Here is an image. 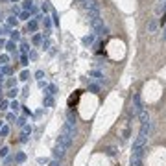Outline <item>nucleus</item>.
<instances>
[{"instance_id": "obj_3", "label": "nucleus", "mask_w": 166, "mask_h": 166, "mask_svg": "<svg viewBox=\"0 0 166 166\" xmlns=\"http://www.w3.org/2000/svg\"><path fill=\"white\" fill-rule=\"evenodd\" d=\"M72 140H74L72 137H68V135H65V133H61V137L57 138V144L63 146V148L66 149V148H70V146H72Z\"/></svg>"}, {"instance_id": "obj_12", "label": "nucleus", "mask_w": 166, "mask_h": 166, "mask_svg": "<svg viewBox=\"0 0 166 166\" xmlns=\"http://www.w3.org/2000/svg\"><path fill=\"white\" fill-rule=\"evenodd\" d=\"M155 28H157V22L151 21V22H149V26H148V30H149V31H155Z\"/></svg>"}, {"instance_id": "obj_26", "label": "nucleus", "mask_w": 166, "mask_h": 166, "mask_svg": "<svg viewBox=\"0 0 166 166\" xmlns=\"http://www.w3.org/2000/svg\"><path fill=\"white\" fill-rule=\"evenodd\" d=\"M164 39H166V30H164Z\"/></svg>"}, {"instance_id": "obj_1", "label": "nucleus", "mask_w": 166, "mask_h": 166, "mask_svg": "<svg viewBox=\"0 0 166 166\" xmlns=\"http://www.w3.org/2000/svg\"><path fill=\"white\" fill-rule=\"evenodd\" d=\"M144 151H146V137L138 135L133 142V155H140L144 157Z\"/></svg>"}, {"instance_id": "obj_18", "label": "nucleus", "mask_w": 166, "mask_h": 166, "mask_svg": "<svg viewBox=\"0 0 166 166\" xmlns=\"http://www.w3.org/2000/svg\"><path fill=\"white\" fill-rule=\"evenodd\" d=\"M7 155V148H2L0 149V157H6Z\"/></svg>"}, {"instance_id": "obj_14", "label": "nucleus", "mask_w": 166, "mask_h": 166, "mask_svg": "<svg viewBox=\"0 0 166 166\" xmlns=\"http://www.w3.org/2000/svg\"><path fill=\"white\" fill-rule=\"evenodd\" d=\"M89 90H90V92H98V90H100V87H98V85H90Z\"/></svg>"}, {"instance_id": "obj_20", "label": "nucleus", "mask_w": 166, "mask_h": 166, "mask_svg": "<svg viewBox=\"0 0 166 166\" xmlns=\"http://www.w3.org/2000/svg\"><path fill=\"white\" fill-rule=\"evenodd\" d=\"M0 109H2V111L7 109V102H2V104H0Z\"/></svg>"}, {"instance_id": "obj_25", "label": "nucleus", "mask_w": 166, "mask_h": 166, "mask_svg": "<svg viewBox=\"0 0 166 166\" xmlns=\"http://www.w3.org/2000/svg\"><path fill=\"white\" fill-rule=\"evenodd\" d=\"M50 166H61V164H59V161H52V163H50Z\"/></svg>"}, {"instance_id": "obj_13", "label": "nucleus", "mask_w": 166, "mask_h": 166, "mask_svg": "<svg viewBox=\"0 0 166 166\" xmlns=\"http://www.w3.org/2000/svg\"><path fill=\"white\" fill-rule=\"evenodd\" d=\"M7 133H9V127H7V125H4V127L0 129V135H7Z\"/></svg>"}, {"instance_id": "obj_6", "label": "nucleus", "mask_w": 166, "mask_h": 166, "mask_svg": "<svg viewBox=\"0 0 166 166\" xmlns=\"http://www.w3.org/2000/svg\"><path fill=\"white\" fill-rule=\"evenodd\" d=\"M54 157H55V159H63V157H65V148L57 144L54 148Z\"/></svg>"}, {"instance_id": "obj_21", "label": "nucleus", "mask_w": 166, "mask_h": 166, "mask_svg": "<svg viewBox=\"0 0 166 166\" xmlns=\"http://www.w3.org/2000/svg\"><path fill=\"white\" fill-rule=\"evenodd\" d=\"M48 90H50L48 94H55V87H54V85H52V87H48Z\"/></svg>"}, {"instance_id": "obj_10", "label": "nucleus", "mask_w": 166, "mask_h": 166, "mask_svg": "<svg viewBox=\"0 0 166 166\" xmlns=\"http://www.w3.org/2000/svg\"><path fill=\"white\" fill-rule=\"evenodd\" d=\"M66 118H68V124H72V125H74V122H76V116H74V113H72V111H68Z\"/></svg>"}, {"instance_id": "obj_4", "label": "nucleus", "mask_w": 166, "mask_h": 166, "mask_svg": "<svg viewBox=\"0 0 166 166\" xmlns=\"http://www.w3.org/2000/svg\"><path fill=\"white\" fill-rule=\"evenodd\" d=\"M63 133L74 138V137H76V127H74L72 124H68V122H65V124H63Z\"/></svg>"}, {"instance_id": "obj_16", "label": "nucleus", "mask_w": 166, "mask_h": 166, "mask_svg": "<svg viewBox=\"0 0 166 166\" xmlns=\"http://www.w3.org/2000/svg\"><path fill=\"white\" fill-rule=\"evenodd\" d=\"M107 153H109V155H114V153H116V148H113V146L107 148Z\"/></svg>"}, {"instance_id": "obj_19", "label": "nucleus", "mask_w": 166, "mask_h": 166, "mask_svg": "<svg viewBox=\"0 0 166 166\" xmlns=\"http://www.w3.org/2000/svg\"><path fill=\"white\" fill-rule=\"evenodd\" d=\"M17 92H19V90H17V89H11V90H9V92H7V96H15V94H17Z\"/></svg>"}, {"instance_id": "obj_23", "label": "nucleus", "mask_w": 166, "mask_h": 166, "mask_svg": "<svg viewBox=\"0 0 166 166\" xmlns=\"http://www.w3.org/2000/svg\"><path fill=\"white\" fill-rule=\"evenodd\" d=\"M11 109H15V111L19 109V104H17V102H13V104H11Z\"/></svg>"}, {"instance_id": "obj_9", "label": "nucleus", "mask_w": 166, "mask_h": 166, "mask_svg": "<svg viewBox=\"0 0 166 166\" xmlns=\"http://www.w3.org/2000/svg\"><path fill=\"white\" fill-rule=\"evenodd\" d=\"M129 164H131V166H142V157L140 155H131Z\"/></svg>"}, {"instance_id": "obj_24", "label": "nucleus", "mask_w": 166, "mask_h": 166, "mask_svg": "<svg viewBox=\"0 0 166 166\" xmlns=\"http://www.w3.org/2000/svg\"><path fill=\"white\" fill-rule=\"evenodd\" d=\"M21 80H28V72H22L21 74Z\"/></svg>"}, {"instance_id": "obj_22", "label": "nucleus", "mask_w": 166, "mask_h": 166, "mask_svg": "<svg viewBox=\"0 0 166 166\" xmlns=\"http://www.w3.org/2000/svg\"><path fill=\"white\" fill-rule=\"evenodd\" d=\"M28 28H30V30H35V28H37V22H31V24L28 26Z\"/></svg>"}, {"instance_id": "obj_2", "label": "nucleus", "mask_w": 166, "mask_h": 166, "mask_svg": "<svg viewBox=\"0 0 166 166\" xmlns=\"http://www.w3.org/2000/svg\"><path fill=\"white\" fill-rule=\"evenodd\" d=\"M90 26H92V30L96 31L98 35H104L105 31V26H104V21H102V17H92L90 19Z\"/></svg>"}, {"instance_id": "obj_8", "label": "nucleus", "mask_w": 166, "mask_h": 166, "mask_svg": "<svg viewBox=\"0 0 166 166\" xmlns=\"http://www.w3.org/2000/svg\"><path fill=\"white\" fill-rule=\"evenodd\" d=\"M80 94H81V90H76V92H74L72 96L68 98V107H74V105H76V102H78V98H80Z\"/></svg>"}, {"instance_id": "obj_17", "label": "nucleus", "mask_w": 166, "mask_h": 166, "mask_svg": "<svg viewBox=\"0 0 166 166\" xmlns=\"http://www.w3.org/2000/svg\"><path fill=\"white\" fill-rule=\"evenodd\" d=\"M24 9H31V0H26L24 2Z\"/></svg>"}, {"instance_id": "obj_15", "label": "nucleus", "mask_w": 166, "mask_h": 166, "mask_svg": "<svg viewBox=\"0 0 166 166\" xmlns=\"http://www.w3.org/2000/svg\"><path fill=\"white\" fill-rule=\"evenodd\" d=\"M22 133L28 135V133H31V125H24V129H22Z\"/></svg>"}, {"instance_id": "obj_11", "label": "nucleus", "mask_w": 166, "mask_h": 166, "mask_svg": "<svg viewBox=\"0 0 166 166\" xmlns=\"http://www.w3.org/2000/svg\"><path fill=\"white\" fill-rule=\"evenodd\" d=\"M24 159H26V155H24V153H17V157H15V161H17V163H22Z\"/></svg>"}, {"instance_id": "obj_7", "label": "nucleus", "mask_w": 166, "mask_h": 166, "mask_svg": "<svg viewBox=\"0 0 166 166\" xmlns=\"http://www.w3.org/2000/svg\"><path fill=\"white\" fill-rule=\"evenodd\" d=\"M138 118H140V124H148V122H149V114H148V111L142 109L140 113H138Z\"/></svg>"}, {"instance_id": "obj_5", "label": "nucleus", "mask_w": 166, "mask_h": 166, "mask_svg": "<svg viewBox=\"0 0 166 166\" xmlns=\"http://www.w3.org/2000/svg\"><path fill=\"white\" fill-rule=\"evenodd\" d=\"M142 111V104H140V94H135V96H133V113L135 114H138Z\"/></svg>"}]
</instances>
